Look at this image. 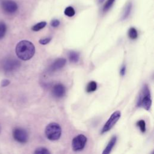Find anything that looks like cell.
Listing matches in <instances>:
<instances>
[{
    "mask_svg": "<svg viewBox=\"0 0 154 154\" xmlns=\"http://www.w3.org/2000/svg\"><path fill=\"white\" fill-rule=\"evenodd\" d=\"M15 51L19 59L27 61L34 56L35 54V46L29 41L22 40L17 44Z\"/></svg>",
    "mask_w": 154,
    "mask_h": 154,
    "instance_id": "1",
    "label": "cell"
},
{
    "mask_svg": "<svg viewBox=\"0 0 154 154\" xmlns=\"http://www.w3.org/2000/svg\"><path fill=\"white\" fill-rule=\"evenodd\" d=\"M152 105V99L150 97V91L147 85L145 84L141 90V92L137 101V105L142 106L146 110H149Z\"/></svg>",
    "mask_w": 154,
    "mask_h": 154,
    "instance_id": "2",
    "label": "cell"
},
{
    "mask_svg": "<svg viewBox=\"0 0 154 154\" xmlns=\"http://www.w3.org/2000/svg\"><path fill=\"white\" fill-rule=\"evenodd\" d=\"M45 135L51 141L58 140L61 135V128L57 123H51L45 128Z\"/></svg>",
    "mask_w": 154,
    "mask_h": 154,
    "instance_id": "3",
    "label": "cell"
},
{
    "mask_svg": "<svg viewBox=\"0 0 154 154\" xmlns=\"http://www.w3.org/2000/svg\"><path fill=\"white\" fill-rule=\"evenodd\" d=\"M87 138L83 134H79L75 137L72 141V148L73 151L78 152L82 150L87 143Z\"/></svg>",
    "mask_w": 154,
    "mask_h": 154,
    "instance_id": "4",
    "label": "cell"
},
{
    "mask_svg": "<svg viewBox=\"0 0 154 154\" xmlns=\"http://www.w3.org/2000/svg\"><path fill=\"white\" fill-rule=\"evenodd\" d=\"M20 66V62L14 58H8L2 63V67L5 72H11Z\"/></svg>",
    "mask_w": 154,
    "mask_h": 154,
    "instance_id": "5",
    "label": "cell"
},
{
    "mask_svg": "<svg viewBox=\"0 0 154 154\" xmlns=\"http://www.w3.org/2000/svg\"><path fill=\"white\" fill-rule=\"evenodd\" d=\"M120 116H121V113L119 111L114 112L111 115V116L109 117V118L107 120V122L105 123V124L104 125V126L101 131V133L103 134V133L109 131L114 126V125L117 122V121L119 120V119L120 117Z\"/></svg>",
    "mask_w": 154,
    "mask_h": 154,
    "instance_id": "6",
    "label": "cell"
},
{
    "mask_svg": "<svg viewBox=\"0 0 154 154\" xmlns=\"http://www.w3.org/2000/svg\"><path fill=\"white\" fill-rule=\"evenodd\" d=\"M13 138L20 143H25L28 140V134L26 130L21 128H15L13 130Z\"/></svg>",
    "mask_w": 154,
    "mask_h": 154,
    "instance_id": "7",
    "label": "cell"
},
{
    "mask_svg": "<svg viewBox=\"0 0 154 154\" xmlns=\"http://www.w3.org/2000/svg\"><path fill=\"white\" fill-rule=\"evenodd\" d=\"M1 8L5 13L12 14L17 11L18 5L12 0H4L1 3Z\"/></svg>",
    "mask_w": 154,
    "mask_h": 154,
    "instance_id": "8",
    "label": "cell"
},
{
    "mask_svg": "<svg viewBox=\"0 0 154 154\" xmlns=\"http://www.w3.org/2000/svg\"><path fill=\"white\" fill-rule=\"evenodd\" d=\"M52 94L57 98L63 97L66 93V88L62 84L58 83L54 85L52 88Z\"/></svg>",
    "mask_w": 154,
    "mask_h": 154,
    "instance_id": "9",
    "label": "cell"
},
{
    "mask_svg": "<svg viewBox=\"0 0 154 154\" xmlns=\"http://www.w3.org/2000/svg\"><path fill=\"white\" fill-rule=\"evenodd\" d=\"M66 63V60L63 58H60L55 60L49 68L50 72H55L63 68Z\"/></svg>",
    "mask_w": 154,
    "mask_h": 154,
    "instance_id": "10",
    "label": "cell"
},
{
    "mask_svg": "<svg viewBox=\"0 0 154 154\" xmlns=\"http://www.w3.org/2000/svg\"><path fill=\"white\" fill-rule=\"evenodd\" d=\"M116 141H117V137L116 136H113L110 141H109L108 144H107L106 147H105V149H104L103 152H102L103 154H108L111 152L112 149L113 148V147L114 146V145L116 144Z\"/></svg>",
    "mask_w": 154,
    "mask_h": 154,
    "instance_id": "11",
    "label": "cell"
},
{
    "mask_svg": "<svg viewBox=\"0 0 154 154\" xmlns=\"http://www.w3.org/2000/svg\"><path fill=\"white\" fill-rule=\"evenodd\" d=\"M79 59V54L75 51H71L69 54V60L72 63H77Z\"/></svg>",
    "mask_w": 154,
    "mask_h": 154,
    "instance_id": "12",
    "label": "cell"
},
{
    "mask_svg": "<svg viewBox=\"0 0 154 154\" xmlns=\"http://www.w3.org/2000/svg\"><path fill=\"white\" fill-rule=\"evenodd\" d=\"M131 9H132V3L129 2L125 7L124 11L123 12V14H122V20L126 19L129 16V15L131 13Z\"/></svg>",
    "mask_w": 154,
    "mask_h": 154,
    "instance_id": "13",
    "label": "cell"
},
{
    "mask_svg": "<svg viewBox=\"0 0 154 154\" xmlns=\"http://www.w3.org/2000/svg\"><path fill=\"white\" fill-rule=\"evenodd\" d=\"M97 89V84L95 81H90L86 87V91L88 93H91Z\"/></svg>",
    "mask_w": 154,
    "mask_h": 154,
    "instance_id": "14",
    "label": "cell"
},
{
    "mask_svg": "<svg viewBox=\"0 0 154 154\" xmlns=\"http://www.w3.org/2000/svg\"><path fill=\"white\" fill-rule=\"evenodd\" d=\"M46 25V22L45 21H42V22L37 23L35 25H34V26H32L31 28V29L34 31H38L41 30L43 28H45Z\"/></svg>",
    "mask_w": 154,
    "mask_h": 154,
    "instance_id": "15",
    "label": "cell"
},
{
    "mask_svg": "<svg viewBox=\"0 0 154 154\" xmlns=\"http://www.w3.org/2000/svg\"><path fill=\"white\" fill-rule=\"evenodd\" d=\"M128 36L131 39H136L138 37V32L137 29L134 27L130 28L128 30Z\"/></svg>",
    "mask_w": 154,
    "mask_h": 154,
    "instance_id": "16",
    "label": "cell"
},
{
    "mask_svg": "<svg viewBox=\"0 0 154 154\" xmlns=\"http://www.w3.org/2000/svg\"><path fill=\"white\" fill-rule=\"evenodd\" d=\"M7 31V26L3 22L0 21V40L2 38Z\"/></svg>",
    "mask_w": 154,
    "mask_h": 154,
    "instance_id": "17",
    "label": "cell"
},
{
    "mask_svg": "<svg viewBox=\"0 0 154 154\" xmlns=\"http://www.w3.org/2000/svg\"><path fill=\"white\" fill-rule=\"evenodd\" d=\"M75 11L74 8L71 6L66 7L64 10V14L68 17H72L75 15Z\"/></svg>",
    "mask_w": 154,
    "mask_h": 154,
    "instance_id": "18",
    "label": "cell"
},
{
    "mask_svg": "<svg viewBox=\"0 0 154 154\" xmlns=\"http://www.w3.org/2000/svg\"><path fill=\"white\" fill-rule=\"evenodd\" d=\"M34 153H38V154H49L51 152L45 147H38L35 149V150L34 152Z\"/></svg>",
    "mask_w": 154,
    "mask_h": 154,
    "instance_id": "19",
    "label": "cell"
},
{
    "mask_svg": "<svg viewBox=\"0 0 154 154\" xmlns=\"http://www.w3.org/2000/svg\"><path fill=\"white\" fill-rule=\"evenodd\" d=\"M137 125L142 132H144L146 131V123L143 120H140L138 121L137 122Z\"/></svg>",
    "mask_w": 154,
    "mask_h": 154,
    "instance_id": "20",
    "label": "cell"
},
{
    "mask_svg": "<svg viewBox=\"0 0 154 154\" xmlns=\"http://www.w3.org/2000/svg\"><path fill=\"white\" fill-rule=\"evenodd\" d=\"M114 1H115V0H107L106 2H105V4L103 5V11L104 12L108 11L111 8V7L112 6V5L113 4Z\"/></svg>",
    "mask_w": 154,
    "mask_h": 154,
    "instance_id": "21",
    "label": "cell"
},
{
    "mask_svg": "<svg viewBox=\"0 0 154 154\" xmlns=\"http://www.w3.org/2000/svg\"><path fill=\"white\" fill-rule=\"evenodd\" d=\"M51 39H52L51 37H46V38H42V39L39 40V43L41 45H46L51 42Z\"/></svg>",
    "mask_w": 154,
    "mask_h": 154,
    "instance_id": "22",
    "label": "cell"
},
{
    "mask_svg": "<svg viewBox=\"0 0 154 154\" xmlns=\"http://www.w3.org/2000/svg\"><path fill=\"white\" fill-rule=\"evenodd\" d=\"M10 83V81L9 79H4L3 80L1 81V86L2 87H5L7 85H8Z\"/></svg>",
    "mask_w": 154,
    "mask_h": 154,
    "instance_id": "23",
    "label": "cell"
},
{
    "mask_svg": "<svg viewBox=\"0 0 154 154\" xmlns=\"http://www.w3.org/2000/svg\"><path fill=\"white\" fill-rule=\"evenodd\" d=\"M60 23V22L59 20L58 19H53L51 22V25L52 27H57L58 26H59Z\"/></svg>",
    "mask_w": 154,
    "mask_h": 154,
    "instance_id": "24",
    "label": "cell"
},
{
    "mask_svg": "<svg viewBox=\"0 0 154 154\" xmlns=\"http://www.w3.org/2000/svg\"><path fill=\"white\" fill-rule=\"evenodd\" d=\"M125 73H126V66L125 65H123L120 69V73L122 76H123L125 75Z\"/></svg>",
    "mask_w": 154,
    "mask_h": 154,
    "instance_id": "25",
    "label": "cell"
},
{
    "mask_svg": "<svg viewBox=\"0 0 154 154\" xmlns=\"http://www.w3.org/2000/svg\"><path fill=\"white\" fill-rule=\"evenodd\" d=\"M103 1H104V0H98V2H99V3H102V2H103Z\"/></svg>",
    "mask_w": 154,
    "mask_h": 154,
    "instance_id": "26",
    "label": "cell"
},
{
    "mask_svg": "<svg viewBox=\"0 0 154 154\" xmlns=\"http://www.w3.org/2000/svg\"><path fill=\"white\" fill-rule=\"evenodd\" d=\"M1 126H0V132H1Z\"/></svg>",
    "mask_w": 154,
    "mask_h": 154,
    "instance_id": "27",
    "label": "cell"
}]
</instances>
